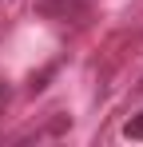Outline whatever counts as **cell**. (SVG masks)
<instances>
[{"label": "cell", "mask_w": 143, "mask_h": 147, "mask_svg": "<svg viewBox=\"0 0 143 147\" xmlns=\"http://www.w3.org/2000/svg\"><path fill=\"white\" fill-rule=\"evenodd\" d=\"M84 8H88V0H40V12L48 16H76Z\"/></svg>", "instance_id": "6da1fadb"}, {"label": "cell", "mask_w": 143, "mask_h": 147, "mask_svg": "<svg viewBox=\"0 0 143 147\" xmlns=\"http://www.w3.org/2000/svg\"><path fill=\"white\" fill-rule=\"evenodd\" d=\"M123 135H127V139H143V111L127 119V127H123Z\"/></svg>", "instance_id": "7a4b0ae2"}, {"label": "cell", "mask_w": 143, "mask_h": 147, "mask_svg": "<svg viewBox=\"0 0 143 147\" xmlns=\"http://www.w3.org/2000/svg\"><path fill=\"white\" fill-rule=\"evenodd\" d=\"M4 99H8V92H4V84H0V103H4Z\"/></svg>", "instance_id": "3957f363"}]
</instances>
